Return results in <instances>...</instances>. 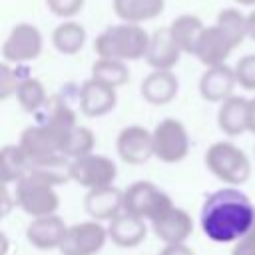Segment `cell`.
<instances>
[{"label":"cell","mask_w":255,"mask_h":255,"mask_svg":"<svg viewBox=\"0 0 255 255\" xmlns=\"http://www.w3.org/2000/svg\"><path fill=\"white\" fill-rule=\"evenodd\" d=\"M108 239V229L100 221H82L68 227V233L60 245L62 255H96L102 251Z\"/></svg>","instance_id":"obj_9"},{"label":"cell","mask_w":255,"mask_h":255,"mask_svg":"<svg viewBox=\"0 0 255 255\" xmlns=\"http://www.w3.org/2000/svg\"><path fill=\"white\" fill-rule=\"evenodd\" d=\"M151 34H147L139 24H116L108 26L94 40V50L100 58L133 62L147 56Z\"/></svg>","instance_id":"obj_2"},{"label":"cell","mask_w":255,"mask_h":255,"mask_svg":"<svg viewBox=\"0 0 255 255\" xmlns=\"http://www.w3.org/2000/svg\"><path fill=\"white\" fill-rule=\"evenodd\" d=\"M159 255H195V251L185 243H177V245H165L159 251Z\"/></svg>","instance_id":"obj_33"},{"label":"cell","mask_w":255,"mask_h":255,"mask_svg":"<svg viewBox=\"0 0 255 255\" xmlns=\"http://www.w3.org/2000/svg\"><path fill=\"white\" fill-rule=\"evenodd\" d=\"M0 171H2V181L4 185L12 181H20L28 171H30V159L22 151L20 145L8 143L0 151Z\"/></svg>","instance_id":"obj_24"},{"label":"cell","mask_w":255,"mask_h":255,"mask_svg":"<svg viewBox=\"0 0 255 255\" xmlns=\"http://www.w3.org/2000/svg\"><path fill=\"white\" fill-rule=\"evenodd\" d=\"M116 102H118L116 88H110L94 78L86 80L78 88L80 112L88 118H102V116L110 114L116 108Z\"/></svg>","instance_id":"obj_11"},{"label":"cell","mask_w":255,"mask_h":255,"mask_svg":"<svg viewBox=\"0 0 255 255\" xmlns=\"http://www.w3.org/2000/svg\"><path fill=\"white\" fill-rule=\"evenodd\" d=\"M235 48L231 46V42L227 40V36L219 30V26H205L197 46H195V52L193 56L207 68H213V66H221L225 64V60L229 58V54L233 52Z\"/></svg>","instance_id":"obj_15"},{"label":"cell","mask_w":255,"mask_h":255,"mask_svg":"<svg viewBox=\"0 0 255 255\" xmlns=\"http://www.w3.org/2000/svg\"><path fill=\"white\" fill-rule=\"evenodd\" d=\"M203 30H205V26H203L201 18H197L195 14H181V16H177L169 24L171 38L175 40V44L179 46V50L181 52H187V54H193L195 52V46H197Z\"/></svg>","instance_id":"obj_22"},{"label":"cell","mask_w":255,"mask_h":255,"mask_svg":"<svg viewBox=\"0 0 255 255\" xmlns=\"http://www.w3.org/2000/svg\"><path fill=\"white\" fill-rule=\"evenodd\" d=\"M205 167L223 183L241 185L251 175L247 153L231 141H215L205 151Z\"/></svg>","instance_id":"obj_3"},{"label":"cell","mask_w":255,"mask_h":255,"mask_svg":"<svg viewBox=\"0 0 255 255\" xmlns=\"http://www.w3.org/2000/svg\"><path fill=\"white\" fill-rule=\"evenodd\" d=\"M86 0H46L48 10L58 18H72L84 8Z\"/></svg>","instance_id":"obj_31"},{"label":"cell","mask_w":255,"mask_h":255,"mask_svg":"<svg viewBox=\"0 0 255 255\" xmlns=\"http://www.w3.org/2000/svg\"><path fill=\"white\" fill-rule=\"evenodd\" d=\"M84 207L94 221H112L124 211V191L114 185L90 189L84 197Z\"/></svg>","instance_id":"obj_13"},{"label":"cell","mask_w":255,"mask_h":255,"mask_svg":"<svg viewBox=\"0 0 255 255\" xmlns=\"http://www.w3.org/2000/svg\"><path fill=\"white\" fill-rule=\"evenodd\" d=\"M235 80L243 90L253 92L255 90V54H247L239 58L235 64Z\"/></svg>","instance_id":"obj_30"},{"label":"cell","mask_w":255,"mask_h":255,"mask_svg":"<svg viewBox=\"0 0 255 255\" xmlns=\"http://www.w3.org/2000/svg\"><path fill=\"white\" fill-rule=\"evenodd\" d=\"M253 227H255V225H253Z\"/></svg>","instance_id":"obj_37"},{"label":"cell","mask_w":255,"mask_h":255,"mask_svg":"<svg viewBox=\"0 0 255 255\" xmlns=\"http://www.w3.org/2000/svg\"><path fill=\"white\" fill-rule=\"evenodd\" d=\"M179 92V80L171 70H155L141 82V96L147 104L165 106Z\"/></svg>","instance_id":"obj_17"},{"label":"cell","mask_w":255,"mask_h":255,"mask_svg":"<svg viewBox=\"0 0 255 255\" xmlns=\"http://www.w3.org/2000/svg\"><path fill=\"white\" fill-rule=\"evenodd\" d=\"M42 34L36 26L28 24V22H20L16 24L8 38L2 44V58L8 64H16V66H24L26 62L36 60L42 54Z\"/></svg>","instance_id":"obj_7"},{"label":"cell","mask_w":255,"mask_h":255,"mask_svg":"<svg viewBox=\"0 0 255 255\" xmlns=\"http://www.w3.org/2000/svg\"><path fill=\"white\" fill-rule=\"evenodd\" d=\"M116 149L126 163H145L153 155V133L141 126H128L118 133Z\"/></svg>","instance_id":"obj_10"},{"label":"cell","mask_w":255,"mask_h":255,"mask_svg":"<svg viewBox=\"0 0 255 255\" xmlns=\"http://www.w3.org/2000/svg\"><path fill=\"white\" fill-rule=\"evenodd\" d=\"M153 155L163 163H177L189 153V135L175 118H165L153 128Z\"/></svg>","instance_id":"obj_6"},{"label":"cell","mask_w":255,"mask_h":255,"mask_svg":"<svg viewBox=\"0 0 255 255\" xmlns=\"http://www.w3.org/2000/svg\"><path fill=\"white\" fill-rule=\"evenodd\" d=\"M235 2L241 6H255V0H235Z\"/></svg>","instance_id":"obj_36"},{"label":"cell","mask_w":255,"mask_h":255,"mask_svg":"<svg viewBox=\"0 0 255 255\" xmlns=\"http://www.w3.org/2000/svg\"><path fill=\"white\" fill-rule=\"evenodd\" d=\"M181 58V50L171 38L169 26L167 28H157L151 34L149 40V50H147V64L153 70H171Z\"/></svg>","instance_id":"obj_19"},{"label":"cell","mask_w":255,"mask_h":255,"mask_svg":"<svg viewBox=\"0 0 255 255\" xmlns=\"http://www.w3.org/2000/svg\"><path fill=\"white\" fill-rule=\"evenodd\" d=\"M215 26H219V30L227 36L233 48H239L241 42L247 38V14H241L235 8H223L217 14Z\"/></svg>","instance_id":"obj_26"},{"label":"cell","mask_w":255,"mask_h":255,"mask_svg":"<svg viewBox=\"0 0 255 255\" xmlns=\"http://www.w3.org/2000/svg\"><path fill=\"white\" fill-rule=\"evenodd\" d=\"M94 145H96V137H94V131L86 126H76L68 137H66V143H64V155L74 161L78 157H84V155H90L94 151Z\"/></svg>","instance_id":"obj_27"},{"label":"cell","mask_w":255,"mask_h":255,"mask_svg":"<svg viewBox=\"0 0 255 255\" xmlns=\"http://www.w3.org/2000/svg\"><path fill=\"white\" fill-rule=\"evenodd\" d=\"M151 231L165 245H177V243H185L189 239V235L193 231V221L185 209L173 205L161 219L151 223Z\"/></svg>","instance_id":"obj_14"},{"label":"cell","mask_w":255,"mask_h":255,"mask_svg":"<svg viewBox=\"0 0 255 255\" xmlns=\"http://www.w3.org/2000/svg\"><path fill=\"white\" fill-rule=\"evenodd\" d=\"M165 8V0H114V12L128 24H141L157 18Z\"/></svg>","instance_id":"obj_21"},{"label":"cell","mask_w":255,"mask_h":255,"mask_svg":"<svg viewBox=\"0 0 255 255\" xmlns=\"http://www.w3.org/2000/svg\"><path fill=\"white\" fill-rule=\"evenodd\" d=\"M92 78L110 88H120L129 80V70H128L126 62H122V60L98 58L92 64Z\"/></svg>","instance_id":"obj_25"},{"label":"cell","mask_w":255,"mask_h":255,"mask_svg":"<svg viewBox=\"0 0 255 255\" xmlns=\"http://www.w3.org/2000/svg\"><path fill=\"white\" fill-rule=\"evenodd\" d=\"M28 68L2 62L0 64V100H8L12 94L18 92L24 80H28Z\"/></svg>","instance_id":"obj_29"},{"label":"cell","mask_w":255,"mask_h":255,"mask_svg":"<svg viewBox=\"0 0 255 255\" xmlns=\"http://www.w3.org/2000/svg\"><path fill=\"white\" fill-rule=\"evenodd\" d=\"M231 255H255V227H251V231L235 243Z\"/></svg>","instance_id":"obj_32"},{"label":"cell","mask_w":255,"mask_h":255,"mask_svg":"<svg viewBox=\"0 0 255 255\" xmlns=\"http://www.w3.org/2000/svg\"><path fill=\"white\" fill-rule=\"evenodd\" d=\"M116 177H118V167L106 155L90 153L70 161V179H74L82 187L88 189L108 187L116 181Z\"/></svg>","instance_id":"obj_8"},{"label":"cell","mask_w":255,"mask_h":255,"mask_svg":"<svg viewBox=\"0 0 255 255\" xmlns=\"http://www.w3.org/2000/svg\"><path fill=\"white\" fill-rule=\"evenodd\" d=\"M235 70L227 64L207 68L199 78V94L207 102H225L235 88Z\"/></svg>","instance_id":"obj_16"},{"label":"cell","mask_w":255,"mask_h":255,"mask_svg":"<svg viewBox=\"0 0 255 255\" xmlns=\"http://www.w3.org/2000/svg\"><path fill=\"white\" fill-rule=\"evenodd\" d=\"M173 207L169 195L151 181H133L124 189V211L151 223L161 219Z\"/></svg>","instance_id":"obj_4"},{"label":"cell","mask_w":255,"mask_h":255,"mask_svg":"<svg viewBox=\"0 0 255 255\" xmlns=\"http://www.w3.org/2000/svg\"><path fill=\"white\" fill-rule=\"evenodd\" d=\"M217 126L225 135H241L249 131V100L231 96L217 110Z\"/></svg>","instance_id":"obj_20"},{"label":"cell","mask_w":255,"mask_h":255,"mask_svg":"<svg viewBox=\"0 0 255 255\" xmlns=\"http://www.w3.org/2000/svg\"><path fill=\"white\" fill-rule=\"evenodd\" d=\"M16 98H18V104L24 112L28 114H38L44 104H46V90H44V84L38 80V78H28L22 82V86L18 88L16 92Z\"/></svg>","instance_id":"obj_28"},{"label":"cell","mask_w":255,"mask_h":255,"mask_svg":"<svg viewBox=\"0 0 255 255\" xmlns=\"http://www.w3.org/2000/svg\"><path fill=\"white\" fill-rule=\"evenodd\" d=\"M70 131L56 129L48 124H34L28 126L20 133V147L26 153V157L32 163H42L50 161L56 157H66L64 155V143Z\"/></svg>","instance_id":"obj_5"},{"label":"cell","mask_w":255,"mask_h":255,"mask_svg":"<svg viewBox=\"0 0 255 255\" xmlns=\"http://www.w3.org/2000/svg\"><path fill=\"white\" fill-rule=\"evenodd\" d=\"M199 223L205 237L215 243L239 241L255 225V207L237 187H223L205 197Z\"/></svg>","instance_id":"obj_1"},{"label":"cell","mask_w":255,"mask_h":255,"mask_svg":"<svg viewBox=\"0 0 255 255\" xmlns=\"http://www.w3.org/2000/svg\"><path fill=\"white\" fill-rule=\"evenodd\" d=\"M86 28L74 20H68L64 24H58L52 32V44L54 48L64 56L78 54L86 44Z\"/></svg>","instance_id":"obj_23"},{"label":"cell","mask_w":255,"mask_h":255,"mask_svg":"<svg viewBox=\"0 0 255 255\" xmlns=\"http://www.w3.org/2000/svg\"><path fill=\"white\" fill-rule=\"evenodd\" d=\"M68 233V225L60 215H46L36 217L26 227V239L32 247L40 251H50L54 247L60 249L64 237Z\"/></svg>","instance_id":"obj_12"},{"label":"cell","mask_w":255,"mask_h":255,"mask_svg":"<svg viewBox=\"0 0 255 255\" xmlns=\"http://www.w3.org/2000/svg\"><path fill=\"white\" fill-rule=\"evenodd\" d=\"M145 235H147L145 219H139L126 211H122L116 219H112L110 227H108V237L112 239L114 245H118L122 249L137 247L145 239Z\"/></svg>","instance_id":"obj_18"},{"label":"cell","mask_w":255,"mask_h":255,"mask_svg":"<svg viewBox=\"0 0 255 255\" xmlns=\"http://www.w3.org/2000/svg\"><path fill=\"white\" fill-rule=\"evenodd\" d=\"M249 131L255 133V98L249 100Z\"/></svg>","instance_id":"obj_35"},{"label":"cell","mask_w":255,"mask_h":255,"mask_svg":"<svg viewBox=\"0 0 255 255\" xmlns=\"http://www.w3.org/2000/svg\"><path fill=\"white\" fill-rule=\"evenodd\" d=\"M247 36L251 40H255V10H251L247 14Z\"/></svg>","instance_id":"obj_34"}]
</instances>
